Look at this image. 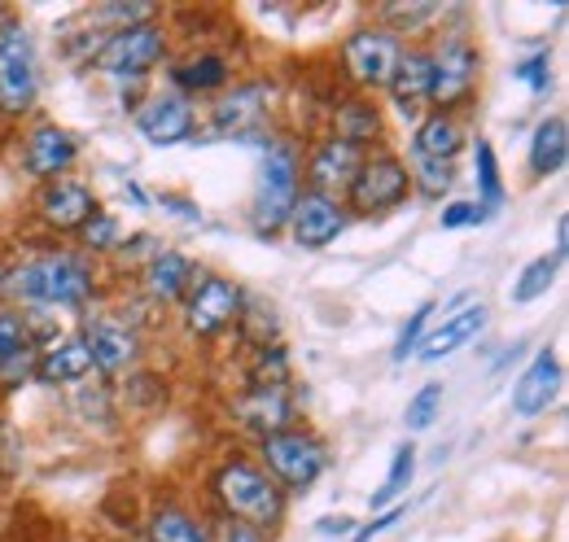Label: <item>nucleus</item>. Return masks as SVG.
<instances>
[{"instance_id":"f257e3e1","label":"nucleus","mask_w":569,"mask_h":542,"mask_svg":"<svg viewBox=\"0 0 569 542\" xmlns=\"http://www.w3.org/2000/svg\"><path fill=\"white\" fill-rule=\"evenodd\" d=\"M0 293L22 307H62L74 311L97 293V268L79 250H49L0 275Z\"/></svg>"},{"instance_id":"f03ea898","label":"nucleus","mask_w":569,"mask_h":542,"mask_svg":"<svg viewBox=\"0 0 569 542\" xmlns=\"http://www.w3.org/2000/svg\"><path fill=\"white\" fill-rule=\"evenodd\" d=\"M211 494L219 503V516H232L259 534H272L284 521V490L263 473L254 460H223L211 476Z\"/></svg>"},{"instance_id":"7ed1b4c3","label":"nucleus","mask_w":569,"mask_h":542,"mask_svg":"<svg viewBox=\"0 0 569 542\" xmlns=\"http://www.w3.org/2000/svg\"><path fill=\"white\" fill-rule=\"evenodd\" d=\"M302 198V158L293 149V140H268L263 144V162H259V184H254V232L259 237H277L284 232L293 205Z\"/></svg>"},{"instance_id":"20e7f679","label":"nucleus","mask_w":569,"mask_h":542,"mask_svg":"<svg viewBox=\"0 0 569 542\" xmlns=\"http://www.w3.org/2000/svg\"><path fill=\"white\" fill-rule=\"evenodd\" d=\"M259 469L272 476L281 490L302 494V490H311L325 476V469H329V446L311 429H298L293 424V429L259 438Z\"/></svg>"},{"instance_id":"39448f33","label":"nucleus","mask_w":569,"mask_h":542,"mask_svg":"<svg viewBox=\"0 0 569 542\" xmlns=\"http://www.w3.org/2000/svg\"><path fill=\"white\" fill-rule=\"evenodd\" d=\"M40 97V67L27 27L13 13H0V119L31 114Z\"/></svg>"},{"instance_id":"423d86ee","label":"nucleus","mask_w":569,"mask_h":542,"mask_svg":"<svg viewBox=\"0 0 569 542\" xmlns=\"http://www.w3.org/2000/svg\"><path fill=\"white\" fill-rule=\"evenodd\" d=\"M482 58L469 36H447L438 49H429V110L451 114L478 92Z\"/></svg>"},{"instance_id":"0eeeda50","label":"nucleus","mask_w":569,"mask_h":542,"mask_svg":"<svg viewBox=\"0 0 569 542\" xmlns=\"http://www.w3.org/2000/svg\"><path fill=\"white\" fill-rule=\"evenodd\" d=\"M412 198V180H408V167L399 153L390 149H368L359 175L351 180V189L342 193L347 214H363V219H377V214H390Z\"/></svg>"},{"instance_id":"6e6552de","label":"nucleus","mask_w":569,"mask_h":542,"mask_svg":"<svg viewBox=\"0 0 569 542\" xmlns=\"http://www.w3.org/2000/svg\"><path fill=\"white\" fill-rule=\"evenodd\" d=\"M403 49L408 44L395 31L368 22V27H359V31H351L342 40L338 58H342V70H347V79H351V88H356L359 97H377V92H386V83H390V74L399 67Z\"/></svg>"},{"instance_id":"1a4fd4ad","label":"nucleus","mask_w":569,"mask_h":542,"mask_svg":"<svg viewBox=\"0 0 569 542\" xmlns=\"http://www.w3.org/2000/svg\"><path fill=\"white\" fill-rule=\"evenodd\" d=\"M167 58V27L162 22H141V27H123L101 36V44L92 49V67L110 79H132L141 83L149 70Z\"/></svg>"},{"instance_id":"9d476101","label":"nucleus","mask_w":569,"mask_h":542,"mask_svg":"<svg viewBox=\"0 0 569 542\" xmlns=\"http://www.w3.org/2000/svg\"><path fill=\"white\" fill-rule=\"evenodd\" d=\"M241 307H246V293L237 280L202 271V280L184 298V329H189V338L211 341L228 333L232 324H241Z\"/></svg>"},{"instance_id":"9b49d317","label":"nucleus","mask_w":569,"mask_h":542,"mask_svg":"<svg viewBox=\"0 0 569 542\" xmlns=\"http://www.w3.org/2000/svg\"><path fill=\"white\" fill-rule=\"evenodd\" d=\"M363 158H368V149H359L351 140H342V136H320V140L311 144V153H307V167H302L307 180H302V184H307L311 193L342 198V193L351 189V180L359 175Z\"/></svg>"},{"instance_id":"f8f14e48","label":"nucleus","mask_w":569,"mask_h":542,"mask_svg":"<svg viewBox=\"0 0 569 542\" xmlns=\"http://www.w3.org/2000/svg\"><path fill=\"white\" fill-rule=\"evenodd\" d=\"M347 223H351V214H347L342 198H325V193L302 189V198L293 205L284 232H289V241L298 250H325V245H333L347 232Z\"/></svg>"},{"instance_id":"ddd939ff","label":"nucleus","mask_w":569,"mask_h":542,"mask_svg":"<svg viewBox=\"0 0 569 542\" xmlns=\"http://www.w3.org/2000/svg\"><path fill=\"white\" fill-rule=\"evenodd\" d=\"M272 106V83L268 79H241L228 83L211 106V128L214 136H250L263 128Z\"/></svg>"},{"instance_id":"4468645a","label":"nucleus","mask_w":569,"mask_h":542,"mask_svg":"<svg viewBox=\"0 0 569 542\" xmlns=\"http://www.w3.org/2000/svg\"><path fill=\"white\" fill-rule=\"evenodd\" d=\"M74 158H79V140L62 123L40 119V123H31L27 136H22V171L31 180H40V184L62 180L74 167Z\"/></svg>"},{"instance_id":"2eb2a0df","label":"nucleus","mask_w":569,"mask_h":542,"mask_svg":"<svg viewBox=\"0 0 569 542\" xmlns=\"http://www.w3.org/2000/svg\"><path fill=\"white\" fill-rule=\"evenodd\" d=\"M97 210H101V205H97V193H92L83 180H71V175L49 180V184H40V193H36V214H40V223H44L49 232H58V237H74Z\"/></svg>"},{"instance_id":"dca6fc26","label":"nucleus","mask_w":569,"mask_h":542,"mask_svg":"<svg viewBox=\"0 0 569 542\" xmlns=\"http://www.w3.org/2000/svg\"><path fill=\"white\" fill-rule=\"evenodd\" d=\"M137 132L153 144V149H171V144H184L198 132V110L189 97L180 92H162V97H149L137 106Z\"/></svg>"},{"instance_id":"f3484780","label":"nucleus","mask_w":569,"mask_h":542,"mask_svg":"<svg viewBox=\"0 0 569 542\" xmlns=\"http://www.w3.org/2000/svg\"><path fill=\"white\" fill-rule=\"evenodd\" d=\"M88 341V354H92V372L101 377H123L137 368L141 359V333L132 324H119L110 315L101 320H88V329H79Z\"/></svg>"},{"instance_id":"a211bd4d","label":"nucleus","mask_w":569,"mask_h":542,"mask_svg":"<svg viewBox=\"0 0 569 542\" xmlns=\"http://www.w3.org/2000/svg\"><path fill=\"white\" fill-rule=\"evenodd\" d=\"M232 415L241 429L268 438V433H281V429H293V415H298V403L289 394V385H246L237 399H232Z\"/></svg>"},{"instance_id":"6ab92c4d","label":"nucleus","mask_w":569,"mask_h":542,"mask_svg":"<svg viewBox=\"0 0 569 542\" xmlns=\"http://www.w3.org/2000/svg\"><path fill=\"white\" fill-rule=\"evenodd\" d=\"M198 280H202V268H198L189 254H180V250H153L141 268L144 298H149V302H158V307L184 302V298H189V289H193Z\"/></svg>"},{"instance_id":"aec40b11","label":"nucleus","mask_w":569,"mask_h":542,"mask_svg":"<svg viewBox=\"0 0 569 542\" xmlns=\"http://www.w3.org/2000/svg\"><path fill=\"white\" fill-rule=\"evenodd\" d=\"M386 97L403 123H421L429 114V49H403L399 67L386 83Z\"/></svg>"},{"instance_id":"412c9836","label":"nucleus","mask_w":569,"mask_h":542,"mask_svg":"<svg viewBox=\"0 0 569 542\" xmlns=\"http://www.w3.org/2000/svg\"><path fill=\"white\" fill-rule=\"evenodd\" d=\"M557 390H561V359H557L552 345H543V350L530 359V368L521 372V381L512 385V411H517L521 420L543 415L548 406L557 403Z\"/></svg>"},{"instance_id":"4be33fe9","label":"nucleus","mask_w":569,"mask_h":542,"mask_svg":"<svg viewBox=\"0 0 569 542\" xmlns=\"http://www.w3.org/2000/svg\"><path fill=\"white\" fill-rule=\"evenodd\" d=\"M88 372H92L88 341H83V333H71V338L36 350V372H31V381H40V385H79Z\"/></svg>"},{"instance_id":"5701e85b","label":"nucleus","mask_w":569,"mask_h":542,"mask_svg":"<svg viewBox=\"0 0 569 542\" xmlns=\"http://www.w3.org/2000/svg\"><path fill=\"white\" fill-rule=\"evenodd\" d=\"M482 324H487V307H482V302L460 307L456 315L438 320L426 338H421V345H417V359H421V363H438V359H447L451 350H460L465 341L478 338V333H482Z\"/></svg>"},{"instance_id":"b1692460","label":"nucleus","mask_w":569,"mask_h":542,"mask_svg":"<svg viewBox=\"0 0 569 542\" xmlns=\"http://www.w3.org/2000/svg\"><path fill=\"white\" fill-rule=\"evenodd\" d=\"M171 83L180 88V97H211V92H223L232 83V62L214 49H202L189 62L171 67Z\"/></svg>"},{"instance_id":"393cba45","label":"nucleus","mask_w":569,"mask_h":542,"mask_svg":"<svg viewBox=\"0 0 569 542\" xmlns=\"http://www.w3.org/2000/svg\"><path fill=\"white\" fill-rule=\"evenodd\" d=\"M460 149H465V128H460V119H456V114H433V110L412 128V144H408V153L433 158V162H456Z\"/></svg>"},{"instance_id":"a878e982","label":"nucleus","mask_w":569,"mask_h":542,"mask_svg":"<svg viewBox=\"0 0 569 542\" xmlns=\"http://www.w3.org/2000/svg\"><path fill=\"white\" fill-rule=\"evenodd\" d=\"M569 158V128L561 114H548L535 136H530V149H526V167H530V175L535 180H548V175H557L561 167H566Z\"/></svg>"},{"instance_id":"bb28decb","label":"nucleus","mask_w":569,"mask_h":542,"mask_svg":"<svg viewBox=\"0 0 569 542\" xmlns=\"http://www.w3.org/2000/svg\"><path fill=\"white\" fill-rule=\"evenodd\" d=\"M329 136H342L351 140L359 149H368L372 140H381V106L372 97H347L342 106H333V132Z\"/></svg>"},{"instance_id":"cd10ccee","label":"nucleus","mask_w":569,"mask_h":542,"mask_svg":"<svg viewBox=\"0 0 569 542\" xmlns=\"http://www.w3.org/2000/svg\"><path fill=\"white\" fill-rule=\"evenodd\" d=\"M144 539L149 542H211V534H207V521H198L189 508L162 503V508L149 512Z\"/></svg>"},{"instance_id":"c85d7f7f","label":"nucleus","mask_w":569,"mask_h":542,"mask_svg":"<svg viewBox=\"0 0 569 542\" xmlns=\"http://www.w3.org/2000/svg\"><path fill=\"white\" fill-rule=\"evenodd\" d=\"M473 175H478V198L473 202L482 205L487 214H496L499 205L508 202V189H503V175H499V158L491 140H478L473 144Z\"/></svg>"},{"instance_id":"c756f323","label":"nucleus","mask_w":569,"mask_h":542,"mask_svg":"<svg viewBox=\"0 0 569 542\" xmlns=\"http://www.w3.org/2000/svg\"><path fill=\"white\" fill-rule=\"evenodd\" d=\"M438 13H442V4H438V0H412V4L390 0V4H381V9H377V27H386V31H395V36L403 40V36L421 31L426 22H433Z\"/></svg>"},{"instance_id":"7c9ffc66","label":"nucleus","mask_w":569,"mask_h":542,"mask_svg":"<svg viewBox=\"0 0 569 542\" xmlns=\"http://www.w3.org/2000/svg\"><path fill=\"white\" fill-rule=\"evenodd\" d=\"M557 271H561V263L552 259V254H539V259H530L526 268H521V275L512 280V307H530V302H539V298H548V289L557 284Z\"/></svg>"},{"instance_id":"2f4dec72","label":"nucleus","mask_w":569,"mask_h":542,"mask_svg":"<svg viewBox=\"0 0 569 542\" xmlns=\"http://www.w3.org/2000/svg\"><path fill=\"white\" fill-rule=\"evenodd\" d=\"M412 476H417V446L412 442H403V446H395V460H390V473L381 481V490L368 499V508L372 512H386V508H395V499L412 485Z\"/></svg>"},{"instance_id":"473e14b6","label":"nucleus","mask_w":569,"mask_h":542,"mask_svg":"<svg viewBox=\"0 0 569 542\" xmlns=\"http://www.w3.org/2000/svg\"><path fill=\"white\" fill-rule=\"evenodd\" d=\"M408 180H412V193H421V198H447L451 193V184H456V162H433V158H417V153H408Z\"/></svg>"},{"instance_id":"72a5a7b5","label":"nucleus","mask_w":569,"mask_h":542,"mask_svg":"<svg viewBox=\"0 0 569 542\" xmlns=\"http://www.w3.org/2000/svg\"><path fill=\"white\" fill-rule=\"evenodd\" d=\"M83 22H88V27H106V36H110V31H123V27L153 22V4H149V0H132V4L110 0V4H101V9H88Z\"/></svg>"},{"instance_id":"f704fd0d","label":"nucleus","mask_w":569,"mask_h":542,"mask_svg":"<svg viewBox=\"0 0 569 542\" xmlns=\"http://www.w3.org/2000/svg\"><path fill=\"white\" fill-rule=\"evenodd\" d=\"M119 232H123V228H119V219H114V214H106V210H97V214H92L74 237L83 241V250H88V254H110V250L119 245Z\"/></svg>"},{"instance_id":"c9c22d12","label":"nucleus","mask_w":569,"mask_h":542,"mask_svg":"<svg viewBox=\"0 0 569 542\" xmlns=\"http://www.w3.org/2000/svg\"><path fill=\"white\" fill-rule=\"evenodd\" d=\"M438 315V307L433 302H421L412 315H408V324L399 329V338H395V350H390V359L395 363H408V354H417V345H421V338H426L429 320Z\"/></svg>"},{"instance_id":"e433bc0d","label":"nucleus","mask_w":569,"mask_h":542,"mask_svg":"<svg viewBox=\"0 0 569 542\" xmlns=\"http://www.w3.org/2000/svg\"><path fill=\"white\" fill-rule=\"evenodd\" d=\"M250 385H289V359H284L281 345H259L254 350Z\"/></svg>"},{"instance_id":"4c0bfd02","label":"nucleus","mask_w":569,"mask_h":542,"mask_svg":"<svg viewBox=\"0 0 569 542\" xmlns=\"http://www.w3.org/2000/svg\"><path fill=\"white\" fill-rule=\"evenodd\" d=\"M438 406H442V385H438V381H429V385H421V390H417V394L408 399L403 424H408L412 433H421V429H429V424H433Z\"/></svg>"},{"instance_id":"58836bf2","label":"nucleus","mask_w":569,"mask_h":542,"mask_svg":"<svg viewBox=\"0 0 569 542\" xmlns=\"http://www.w3.org/2000/svg\"><path fill=\"white\" fill-rule=\"evenodd\" d=\"M22 350H31V324H27V315L0 311V368H4L13 354H22Z\"/></svg>"},{"instance_id":"ea45409f","label":"nucleus","mask_w":569,"mask_h":542,"mask_svg":"<svg viewBox=\"0 0 569 542\" xmlns=\"http://www.w3.org/2000/svg\"><path fill=\"white\" fill-rule=\"evenodd\" d=\"M491 214L482 210L478 202H447L442 205V214H438V223H442V232H460V228H478V223H487Z\"/></svg>"},{"instance_id":"a19ab883","label":"nucleus","mask_w":569,"mask_h":542,"mask_svg":"<svg viewBox=\"0 0 569 542\" xmlns=\"http://www.w3.org/2000/svg\"><path fill=\"white\" fill-rule=\"evenodd\" d=\"M207 534H211V542H268V534H259V530H250V525H241L232 516H214L207 525Z\"/></svg>"},{"instance_id":"79ce46f5","label":"nucleus","mask_w":569,"mask_h":542,"mask_svg":"<svg viewBox=\"0 0 569 542\" xmlns=\"http://www.w3.org/2000/svg\"><path fill=\"white\" fill-rule=\"evenodd\" d=\"M552 62H548V53H535V58H526L521 67H517V79L530 88V92H548L552 88Z\"/></svg>"},{"instance_id":"37998d69","label":"nucleus","mask_w":569,"mask_h":542,"mask_svg":"<svg viewBox=\"0 0 569 542\" xmlns=\"http://www.w3.org/2000/svg\"><path fill=\"white\" fill-rule=\"evenodd\" d=\"M399 516H403V508H386V512H377V516H372L368 525H359V534L351 542H372L377 534H386V530H390V525H395Z\"/></svg>"},{"instance_id":"c03bdc74","label":"nucleus","mask_w":569,"mask_h":542,"mask_svg":"<svg viewBox=\"0 0 569 542\" xmlns=\"http://www.w3.org/2000/svg\"><path fill=\"white\" fill-rule=\"evenodd\" d=\"M162 210H176L180 219H198V214H202L198 202H189V198H180V193H162Z\"/></svg>"},{"instance_id":"a18cd8bd","label":"nucleus","mask_w":569,"mask_h":542,"mask_svg":"<svg viewBox=\"0 0 569 542\" xmlns=\"http://www.w3.org/2000/svg\"><path fill=\"white\" fill-rule=\"evenodd\" d=\"M316 530H320V534H347V530H356V521H351V516H325Z\"/></svg>"},{"instance_id":"49530a36","label":"nucleus","mask_w":569,"mask_h":542,"mask_svg":"<svg viewBox=\"0 0 569 542\" xmlns=\"http://www.w3.org/2000/svg\"><path fill=\"white\" fill-rule=\"evenodd\" d=\"M566 254H569V219L561 214V219H557V250H552V259L566 263Z\"/></svg>"},{"instance_id":"de8ad7c7","label":"nucleus","mask_w":569,"mask_h":542,"mask_svg":"<svg viewBox=\"0 0 569 542\" xmlns=\"http://www.w3.org/2000/svg\"><path fill=\"white\" fill-rule=\"evenodd\" d=\"M119 542H128V539H119Z\"/></svg>"}]
</instances>
